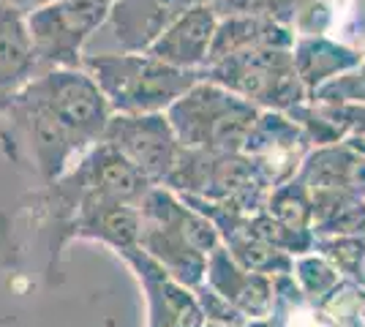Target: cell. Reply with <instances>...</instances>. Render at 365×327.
<instances>
[{
    "mask_svg": "<svg viewBox=\"0 0 365 327\" xmlns=\"http://www.w3.org/2000/svg\"><path fill=\"white\" fill-rule=\"evenodd\" d=\"M16 9H22L25 14H31V11H36V9H41V6H46V3H52V0H11Z\"/></svg>",
    "mask_w": 365,
    "mask_h": 327,
    "instance_id": "21",
    "label": "cell"
},
{
    "mask_svg": "<svg viewBox=\"0 0 365 327\" xmlns=\"http://www.w3.org/2000/svg\"><path fill=\"white\" fill-rule=\"evenodd\" d=\"M264 210L292 232L314 234V199L300 177H294L284 186H275Z\"/></svg>",
    "mask_w": 365,
    "mask_h": 327,
    "instance_id": "18",
    "label": "cell"
},
{
    "mask_svg": "<svg viewBox=\"0 0 365 327\" xmlns=\"http://www.w3.org/2000/svg\"><path fill=\"white\" fill-rule=\"evenodd\" d=\"M294 38L297 36L292 33V28L275 22V19H267V16H218L210 63L232 58V55H243V52H259V49H292Z\"/></svg>",
    "mask_w": 365,
    "mask_h": 327,
    "instance_id": "15",
    "label": "cell"
},
{
    "mask_svg": "<svg viewBox=\"0 0 365 327\" xmlns=\"http://www.w3.org/2000/svg\"><path fill=\"white\" fill-rule=\"evenodd\" d=\"M292 31L297 38L327 36L365 58V0H314L297 11Z\"/></svg>",
    "mask_w": 365,
    "mask_h": 327,
    "instance_id": "14",
    "label": "cell"
},
{
    "mask_svg": "<svg viewBox=\"0 0 365 327\" xmlns=\"http://www.w3.org/2000/svg\"><path fill=\"white\" fill-rule=\"evenodd\" d=\"M107 3H115V0H107Z\"/></svg>",
    "mask_w": 365,
    "mask_h": 327,
    "instance_id": "23",
    "label": "cell"
},
{
    "mask_svg": "<svg viewBox=\"0 0 365 327\" xmlns=\"http://www.w3.org/2000/svg\"><path fill=\"white\" fill-rule=\"evenodd\" d=\"M292 281L297 284V289H300L314 306H322V303L333 295L344 281H349V279H344V276H341V273H338L322 254L308 251V254H303V256L294 259Z\"/></svg>",
    "mask_w": 365,
    "mask_h": 327,
    "instance_id": "19",
    "label": "cell"
},
{
    "mask_svg": "<svg viewBox=\"0 0 365 327\" xmlns=\"http://www.w3.org/2000/svg\"><path fill=\"white\" fill-rule=\"evenodd\" d=\"M38 74L41 66L28 31V14L11 0H0V115H6L11 101Z\"/></svg>",
    "mask_w": 365,
    "mask_h": 327,
    "instance_id": "11",
    "label": "cell"
},
{
    "mask_svg": "<svg viewBox=\"0 0 365 327\" xmlns=\"http://www.w3.org/2000/svg\"><path fill=\"white\" fill-rule=\"evenodd\" d=\"M314 237H365V197L357 194H311Z\"/></svg>",
    "mask_w": 365,
    "mask_h": 327,
    "instance_id": "17",
    "label": "cell"
},
{
    "mask_svg": "<svg viewBox=\"0 0 365 327\" xmlns=\"http://www.w3.org/2000/svg\"><path fill=\"white\" fill-rule=\"evenodd\" d=\"M314 251L349 281L360 279L365 265V237H317Z\"/></svg>",
    "mask_w": 365,
    "mask_h": 327,
    "instance_id": "20",
    "label": "cell"
},
{
    "mask_svg": "<svg viewBox=\"0 0 365 327\" xmlns=\"http://www.w3.org/2000/svg\"><path fill=\"white\" fill-rule=\"evenodd\" d=\"M215 31L218 14L213 3H199L172 22V28L153 44L148 55L182 71H205L213 52Z\"/></svg>",
    "mask_w": 365,
    "mask_h": 327,
    "instance_id": "12",
    "label": "cell"
},
{
    "mask_svg": "<svg viewBox=\"0 0 365 327\" xmlns=\"http://www.w3.org/2000/svg\"><path fill=\"white\" fill-rule=\"evenodd\" d=\"M82 68L96 79L115 115H167L205 71H182L153 55H85Z\"/></svg>",
    "mask_w": 365,
    "mask_h": 327,
    "instance_id": "1",
    "label": "cell"
},
{
    "mask_svg": "<svg viewBox=\"0 0 365 327\" xmlns=\"http://www.w3.org/2000/svg\"><path fill=\"white\" fill-rule=\"evenodd\" d=\"M292 55H294V68H297V74L303 79L305 90L311 98L338 77L360 68L365 61L363 55L341 47L338 41L327 38V36H300V38H294Z\"/></svg>",
    "mask_w": 365,
    "mask_h": 327,
    "instance_id": "16",
    "label": "cell"
},
{
    "mask_svg": "<svg viewBox=\"0 0 365 327\" xmlns=\"http://www.w3.org/2000/svg\"><path fill=\"white\" fill-rule=\"evenodd\" d=\"M205 79L227 88L262 112H294L311 101L303 79L294 68L292 49H259L243 52L205 68Z\"/></svg>",
    "mask_w": 365,
    "mask_h": 327,
    "instance_id": "3",
    "label": "cell"
},
{
    "mask_svg": "<svg viewBox=\"0 0 365 327\" xmlns=\"http://www.w3.org/2000/svg\"><path fill=\"white\" fill-rule=\"evenodd\" d=\"M259 115L262 109L205 77L167 112L182 147L205 153H243Z\"/></svg>",
    "mask_w": 365,
    "mask_h": 327,
    "instance_id": "2",
    "label": "cell"
},
{
    "mask_svg": "<svg viewBox=\"0 0 365 327\" xmlns=\"http://www.w3.org/2000/svg\"><path fill=\"white\" fill-rule=\"evenodd\" d=\"M109 6L107 0H52L28 14L41 74L49 68H82L85 47L107 22Z\"/></svg>",
    "mask_w": 365,
    "mask_h": 327,
    "instance_id": "5",
    "label": "cell"
},
{
    "mask_svg": "<svg viewBox=\"0 0 365 327\" xmlns=\"http://www.w3.org/2000/svg\"><path fill=\"white\" fill-rule=\"evenodd\" d=\"M104 142L115 145L150 183H167L185 150L167 115H115Z\"/></svg>",
    "mask_w": 365,
    "mask_h": 327,
    "instance_id": "8",
    "label": "cell"
},
{
    "mask_svg": "<svg viewBox=\"0 0 365 327\" xmlns=\"http://www.w3.org/2000/svg\"><path fill=\"white\" fill-rule=\"evenodd\" d=\"M207 3H213V0H207Z\"/></svg>",
    "mask_w": 365,
    "mask_h": 327,
    "instance_id": "24",
    "label": "cell"
},
{
    "mask_svg": "<svg viewBox=\"0 0 365 327\" xmlns=\"http://www.w3.org/2000/svg\"><path fill=\"white\" fill-rule=\"evenodd\" d=\"M363 66H365V61H363Z\"/></svg>",
    "mask_w": 365,
    "mask_h": 327,
    "instance_id": "25",
    "label": "cell"
},
{
    "mask_svg": "<svg viewBox=\"0 0 365 327\" xmlns=\"http://www.w3.org/2000/svg\"><path fill=\"white\" fill-rule=\"evenodd\" d=\"M311 194H357L365 197V153L349 142L314 147L297 175Z\"/></svg>",
    "mask_w": 365,
    "mask_h": 327,
    "instance_id": "13",
    "label": "cell"
},
{
    "mask_svg": "<svg viewBox=\"0 0 365 327\" xmlns=\"http://www.w3.org/2000/svg\"><path fill=\"white\" fill-rule=\"evenodd\" d=\"M172 188L197 191L221 207L240 213H259L267 207L273 186L245 153H205L182 150L180 161L167 180Z\"/></svg>",
    "mask_w": 365,
    "mask_h": 327,
    "instance_id": "4",
    "label": "cell"
},
{
    "mask_svg": "<svg viewBox=\"0 0 365 327\" xmlns=\"http://www.w3.org/2000/svg\"><path fill=\"white\" fill-rule=\"evenodd\" d=\"M311 150V140L287 112H262L243 147L273 188L294 180Z\"/></svg>",
    "mask_w": 365,
    "mask_h": 327,
    "instance_id": "9",
    "label": "cell"
},
{
    "mask_svg": "<svg viewBox=\"0 0 365 327\" xmlns=\"http://www.w3.org/2000/svg\"><path fill=\"white\" fill-rule=\"evenodd\" d=\"M6 118L19 142L31 147V153L46 175H58L74 156L88 153L74 134L28 90H22L11 101V107L6 109Z\"/></svg>",
    "mask_w": 365,
    "mask_h": 327,
    "instance_id": "10",
    "label": "cell"
},
{
    "mask_svg": "<svg viewBox=\"0 0 365 327\" xmlns=\"http://www.w3.org/2000/svg\"><path fill=\"white\" fill-rule=\"evenodd\" d=\"M207 0H115L85 55H145L188 9Z\"/></svg>",
    "mask_w": 365,
    "mask_h": 327,
    "instance_id": "7",
    "label": "cell"
},
{
    "mask_svg": "<svg viewBox=\"0 0 365 327\" xmlns=\"http://www.w3.org/2000/svg\"><path fill=\"white\" fill-rule=\"evenodd\" d=\"M61 120L85 150L104 142L115 112L85 68H49L25 88Z\"/></svg>",
    "mask_w": 365,
    "mask_h": 327,
    "instance_id": "6",
    "label": "cell"
},
{
    "mask_svg": "<svg viewBox=\"0 0 365 327\" xmlns=\"http://www.w3.org/2000/svg\"><path fill=\"white\" fill-rule=\"evenodd\" d=\"M357 284H363V286H365V265H363V270H360V279H357Z\"/></svg>",
    "mask_w": 365,
    "mask_h": 327,
    "instance_id": "22",
    "label": "cell"
}]
</instances>
